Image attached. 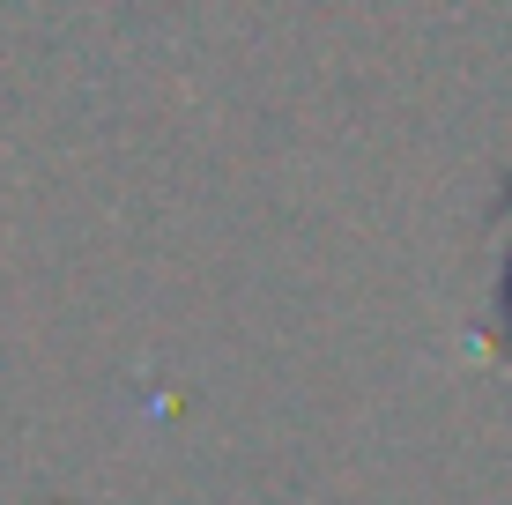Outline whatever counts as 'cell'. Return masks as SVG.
Wrapping results in <instances>:
<instances>
[{"label":"cell","mask_w":512,"mask_h":505,"mask_svg":"<svg viewBox=\"0 0 512 505\" xmlns=\"http://www.w3.org/2000/svg\"><path fill=\"white\" fill-rule=\"evenodd\" d=\"M490 305H498V342H505V357H512V216H505V231H498V290H490Z\"/></svg>","instance_id":"cell-1"}]
</instances>
